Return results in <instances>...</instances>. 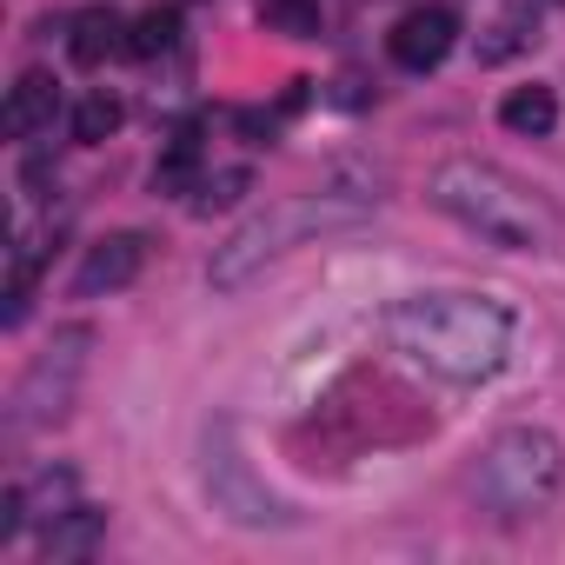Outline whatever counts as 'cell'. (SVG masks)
Here are the masks:
<instances>
[{
  "label": "cell",
  "mask_w": 565,
  "mask_h": 565,
  "mask_svg": "<svg viewBox=\"0 0 565 565\" xmlns=\"http://www.w3.org/2000/svg\"><path fill=\"white\" fill-rule=\"evenodd\" d=\"M386 340L413 366H426L452 386H472L512 360L519 320H512V307H499L486 294H406L386 313Z\"/></svg>",
  "instance_id": "6da1fadb"
},
{
  "label": "cell",
  "mask_w": 565,
  "mask_h": 565,
  "mask_svg": "<svg viewBox=\"0 0 565 565\" xmlns=\"http://www.w3.org/2000/svg\"><path fill=\"white\" fill-rule=\"evenodd\" d=\"M426 200L446 220H459L466 233H479V239H492L505 253H552L558 246V213L525 180H512L492 160H446V167H433Z\"/></svg>",
  "instance_id": "7a4b0ae2"
},
{
  "label": "cell",
  "mask_w": 565,
  "mask_h": 565,
  "mask_svg": "<svg viewBox=\"0 0 565 565\" xmlns=\"http://www.w3.org/2000/svg\"><path fill=\"white\" fill-rule=\"evenodd\" d=\"M373 206L360 193H294V200H273L266 213H253L226 246H213V294H239L246 279H259L273 259H287L294 246L320 239V233H340V226H360Z\"/></svg>",
  "instance_id": "3957f363"
},
{
  "label": "cell",
  "mask_w": 565,
  "mask_h": 565,
  "mask_svg": "<svg viewBox=\"0 0 565 565\" xmlns=\"http://www.w3.org/2000/svg\"><path fill=\"white\" fill-rule=\"evenodd\" d=\"M479 499L499 512V519H532L558 499L565 486V446L539 426H512L499 433L486 452H479V472H472Z\"/></svg>",
  "instance_id": "277c9868"
},
{
  "label": "cell",
  "mask_w": 565,
  "mask_h": 565,
  "mask_svg": "<svg viewBox=\"0 0 565 565\" xmlns=\"http://www.w3.org/2000/svg\"><path fill=\"white\" fill-rule=\"evenodd\" d=\"M87 353H94V333L87 327H61L54 347L14 380V399H8V433H41V426H61L81 399V380H87Z\"/></svg>",
  "instance_id": "5b68a950"
},
{
  "label": "cell",
  "mask_w": 565,
  "mask_h": 565,
  "mask_svg": "<svg viewBox=\"0 0 565 565\" xmlns=\"http://www.w3.org/2000/svg\"><path fill=\"white\" fill-rule=\"evenodd\" d=\"M200 479H206L213 512H220V519H233V525H253V532H266V525H294V505L279 499V492L246 466V452L233 446V419H213V426H206Z\"/></svg>",
  "instance_id": "8992f818"
},
{
  "label": "cell",
  "mask_w": 565,
  "mask_h": 565,
  "mask_svg": "<svg viewBox=\"0 0 565 565\" xmlns=\"http://www.w3.org/2000/svg\"><path fill=\"white\" fill-rule=\"evenodd\" d=\"M452 47H459V14H452V8H413V14H399V28L386 34V54H393L406 74H433Z\"/></svg>",
  "instance_id": "52a82bcc"
},
{
  "label": "cell",
  "mask_w": 565,
  "mask_h": 565,
  "mask_svg": "<svg viewBox=\"0 0 565 565\" xmlns=\"http://www.w3.org/2000/svg\"><path fill=\"white\" fill-rule=\"evenodd\" d=\"M140 266H147V239H140V233H107V239L87 246V259H81V273H74V294H81V300L120 294V287H134V279H140Z\"/></svg>",
  "instance_id": "ba28073f"
},
{
  "label": "cell",
  "mask_w": 565,
  "mask_h": 565,
  "mask_svg": "<svg viewBox=\"0 0 565 565\" xmlns=\"http://www.w3.org/2000/svg\"><path fill=\"white\" fill-rule=\"evenodd\" d=\"M100 539H107V512H100V505H67L61 519L41 525V552H47V565H74V558H87Z\"/></svg>",
  "instance_id": "9c48e42d"
},
{
  "label": "cell",
  "mask_w": 565,
  "mask_h": 565,
  "mask_svg": "<svg viewBox=\"0 0 565 565\" xmlns=\"http://www.w3.org/2000/svg\"><path fill=\"white\" fill-rule=\"evenodd\" d=\"M54 107H61V87H54V74H21L14 81V94H8V134L14 140H34V134H47L54 127Z\"/></svg>",
  "instance_id": "30bf717a"
},
{
  "label": "cell",
  "mask_w": 565,
  "mask_h": 565,
  "mask_svg": "<svg viewBox=\"0 0 565 565\" xmlns=\"http://www.w3.org/2000/svg\"><path fill=\"white\" fill-rule=\"evenodd\" d=\"M127 28L134 21H120L114 8H87L81 21H74V67H107L114 54H127Z\"/></svg>",
  "instance_id": "8fae6325"
},
{
  "label": "cell",
  "mask_w": 565,
  "mask_h": 565,
  "mask_svg": "<svg viewBox=\"0 0 565 565\" xmlns=\"http://www.w3.org/2000/svg\"><path fill=\"white\" fill-rule=\"evenodd\" d=\"M499 120L512 127V134H525V140H539V134H552L558 127V94L552 87H512L505 100H499Z\"/></svg>",
  "instance_id": "7c38bea8"
},
{
  "label": "cell",
  "mask_w": 565,
  "mask_h": 565,
  "mask_svg": "<svg viewBox=\"0 0 565 565\" xmlns=\"http://www.w3.org/2000/svg\"><path fill=\"white\" fill-rule=\"evenodd\" d=\"M206 173H200V134L193 127H180L173 140H167V153H160V167H153V186L160 193H193Z\"/></svg>",
  "instance_id": "4fadbf2b"
},
{
  "label": "cell",
  "mask_w": 565,
  "mask_h": 565,
  "mask_svg": "<svg viewBox=\"0 0 565 565\" xmlns=\"http://www.w3.org/2000/svg\"><path fill=\"white\" fill-rule=\"evenodd\" d=\"M173 41H180V8H147V14L127 28V54H134V61H160Z\"/></svg>",
  "instance_id": "5bb4252c"
},
{
  "label": "cell",
  "mask_w": 565,
  "mask_h": 565,
  "mask_svg": "<svg viewBox=\"0 0 565 565\" xmlns=\"http://www.w3.org/2000/svg\"><path fill=\"white\" fill-rule=\"evenodd\" d=\"M120 120H127V107L100 87V94H87L81 107H74V140H87V147H100V140H114L120 134Z\"/></svg>",
  "instance_id": "9a60e30c"
},
{
  "label": "cell",
  "mask_w": 565,
  "mask_h": 565,
  "mask_svg": "<svg viewBox=\"0 0 565 565\" xmlns=\"http://www.w3.org/2000/svg\"><path fill=\"white\" fill-rule=\"evenodd\" d=\"M259 21L287 41H313L320 34V0H259Z\"/></svg>",
  "instance_id": "2e32d148"
},
{
  "label": "cell",
  "mask_w": 565,
  "mask_h": 565,
  "mask_svg": "<svg viewBox=\"0 0 565 565\" xmlns=\"http://www.w3.org/2000/svg\"><path fill=\"white\" fill-rule=\"evenodd\" d=\"M532 41H539V21H525V14H505L499 28H486V41H479V67H499V61L525 54Z\"/></svg>",
  "instance_id": "e0dca14e"
},
{
  "label": "cell",
  "mask_w": 565,
  "mask_h": 565,
  "mask_svg": "<svg viewBox=\"0 0 565 565\" xmlns=\"http://www.w3.org/2000/svg\"><path fill=\"white\" fill-rule=\"evenodd\" d=\"M67 505H74V472H67V466H47V472L28 486V512L47 525V519H61Z\"/></svg>",
  "instance_id": "ac0fdd59"
},
{
  "label": "cell",
  "mask_w": 565,
  "mask_h": 565,
  "mask_svg": "<svg viewBox=\"0 0 565 565\" xmlns=\"http://www.w3.org/2000/svg\"><path fill=\"white\" fill-rule=\"evenodd\" d=\"M246 186H253L246 167H220V173H206V180L193 186V213H220V206H233Z\"/></svg>",
  "instance_id": "d6986e66"
},
{
  "label": "cell",
  "mask_w": 565,
  "mask_h": 565,
  "mask_svg": "<svg viewBox=\"0 0 565 565\" xmlns=\"http://www.w3.org/2000/svg\"><path fill=\"white\" fill-rule=\"evenodd\" d=\"M28 486H8V492H0V545H14L21 532H28Z\"/></svg>",
  "instance_id": "ffe728a7"
}]
</instances>
